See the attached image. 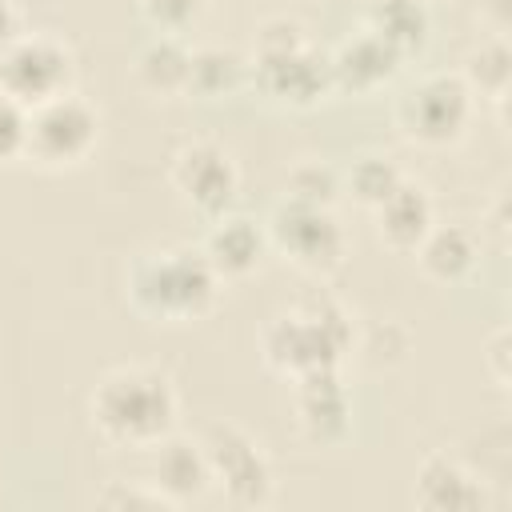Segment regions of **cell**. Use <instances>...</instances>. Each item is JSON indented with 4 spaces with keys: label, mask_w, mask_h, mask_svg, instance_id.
<instances>
[{
    "label": "cell",
    "mask_w": 512,
    "mask_h": 512,
    "mask_svg": "<svg viewBox=\"0 0 512 512\" xmlns=\"http://www.w3.org/2000/svg\"><path fill=\"white\" fill-rule=\"evenodd\" d=\"M504 356H508V328H496V332H492V340H488V364H492V376L500 380V388H508Z\"/></svg>",
    "instance_id": "obj_27"
},
{
    "label": "cell",
    "mask_w": 512,
    "mask_h": 512,
    "mask_svg": "<svg viewBox=\"0 0 512 512\" xmlns=\"http://www.w3.org/2000/svg\"><path fill=\"white\" fill-rule=\"evenodd\" d=\"M296 384V420L312 444H336L348 432L352 396L340 380V368H316L292 380Z\"/></svg>",
    "instance_id": "obj_11"
},
{
    "label": "cell",
    "mask_w": 512,
    "mask_h": 512,
    "mask_svg": "<svg viewBox=\"0 0 512 512\" xmlns=\"http://www.w3.org/2000/svg\"><path fill=\"white\" fill-rule=\"evenodd\" d=\"M400 180H404V172H400V164L392 156L368 152V156H356L352 168L344 172V192H352V200L372 212Z\"/></svg>",
    "instance_id": "obj_22"
},
{
    "label": "cell",
    "mask_w": 512,
    "mask_h": 512,
    "mask_svg": "<svg viewBox=\"0 0 512 512\" xmlns=\"http://www.w3.org/2000/svg\"><path fill=\"white\" fill-rule=\"evenodd\" d=\"M252 68L268 96L288 104H312L332 92L328 52L308 40V28L292 16H272L256 28Z\"/></svg>",
    "instance_id": "obj_4"
},
{
    "label": "cell",
    "mask_w": 512,
    "mask_h": 512,
    "mask_svg": "<svg viewBox=\"0 0 512 512\" xmlns=\"http://www.w3.org/2000/svg\"><path fill=\"white\" fill-rule=\"evenodd\" d=\"M480 8L488 12L492 32H504V24H508V0H480Z\"/></svg>",
    "instance_id": "obj_29"
},
{
    "label": "cell",
    "mask_w": 512,
    "mask_h": 512,
    "mask_svg": "<svg viewBox=\"0 0 512 512\" xmlns=\"http://www.w3.org/2000/svg\"><path fill=\"white\" fill-rule=\"evenodd\" d=\"M100 140V112L72 88L28 108V144L24 156L40 168H72Z\"/></svg>",
    "instance_id": "obj_8"
},
{
    "label": "cell",
    "mask_w": 512,
    "mask_h": 512,
    "mask_svg": "<svg viewBox=\"0 0 512 512\" xmlns=\"http://www.w3.org/2000/svg\"><path fill=\"white\" fill-rule=\"evenodd\" d=\"M24 28H20V8H16V0H0V52L20 36Z\"/></svg>",
    "instance_id": "obj_28"
},
{
    "label": "cell",
    "mask_w": 512,
    "mask_h": 512,
    "mask_svg": "<svg viewBox=\"0 0 512 512\" xmlns=\"http://www.w3.org/2000/svg\"><path fill=\"white\" fill-rule=\"evenodd\" d=\"M460 80L472 88V96H484V100H492V104H504V100H508V88H512V48H508L504 32L484 36V40L464 56Z\"/></svg>",
    "instance_id": "obj_20"
},
{
    "label": "cell",
    "mask_w": 512,
    "mask_h": 512,
    "mask_svg": "<svg viewBox=\"0 0 512 512\" xmlns=\"http://www.w3.org/2000/svg\"><path fill=\"white\" fill-rule=\"evenodd\" d=\"M364 28H372L384 44H392L408 60V56L424 52L432 20H428V4L424 0H368Z\"/></svg>",
    "instance_id": "obj_18"
},
{
    "label": "cell",
    "mask_w": 512,
    "mask_h": 512,
    "mask_svg": "<svg viewBox=\"0 0 512 512\" xmlns=\"http://www.w3.org/2000/svg\"><path fill=\"white\" fill-rule=\"evenodd\" d=\"M100 504H104V508H172L148 480H136V484L116 480L112 488L100 492Z\"/></svg>",
    "instance_id": "obj_26"
},
{
    "label": "cell",
    "mask_w": 512,
    "mask_h": 512,
    "mask_svg": "<svg viewBox=\"0 0 512 512\" xmlns=\"http://www.w3.org/2000/svg\"><path fill=\"white\" fill-rule=\"evenodd\" d=\"M220 276L200 252V244H172L140 252L128 268V300L140 316L160 324H188L212 312L220 296Z\"/></svg>",
    "instance_id": "obj_2"
},
{
    "label": "cell",
    "mask_w": 512,
    "mask_h": 512,
    "mask_svg": "<svg viewBox=\"0 0 512 512\" xmlns=\"http://www.w3.org/2000/svg\"><path fill=\"white\" fill-rule=\"evenodd\" d=\"M212 488L236 508H264L276 496V472L268 452L240 424L216 420L200 436Z\"/></svg>",
    "instance_id": "obj_5"
},
{
    "label": "cell",
    "mask_w": 512,
    "mask_h": 512,
    "mask_svg": "<svg viewBox=\"0 0 512 512\" xmlns=\"http://www.w3.org/2000/svg\"><path fill=\"white\" fill-rule=\"evenodd\" d=\"M188 68H192V48L184 44V36H164V32H156V36L136 52V80H140L148 92H160V96L188 92Z\"/></svg>",
    "instance_id": "obj_19"
},
{
    "label": "cell",
    "mask_w": 512,
    "mask_h": 512,
    "mask_svg": "<svg viewBox=\"0 0 512 512\" xmlns=\"http://www.w3.org/2000/svg\"><path fill=\"white\" fill-rule=\"evenodd\" d=\"M144 20L164 36H184L200 24L204 0H140Z\"/></svg>",
    "instance_id": "obj_24"
},
{
    "label": "cell",
    "mask_w": 512,
    "mask_h": 512,
    "mask_svg": "<svg viewBox=\"0 0 512 512\" xmlns=\"http://www.w3.org/2000/svg\"><path fill=\"white\" fill-rule=\"evenodd\" d=\"M168 180L180 192V200L188 208L204 212L208 220L228 212L236 204V192H240V168H236L232 152L220 140H208V136L184 140L172 152Z\"/></svg>",
    "instance_id": "obj_10"
},
{
    "label": "cell",
    "mask_w": 512,
    "mask_h": 512,
    "mask_svg": "<svg viewBox=\"0 0 512 512\" xmlns=\"http://www.w3.org/2000/svg\"><path fill=\"white\" fill-rule=\"evenodd\" d=\"M472 112H476V96L456 72H428L400 96L396 124L412 144L448 148L464 140Z\"/></svg>",
    "instance_id": "obj_6"
},
{
    "label": "cell",
    "mask_w": 512,
    "mask_h": 512,
    "mask_svg": "<svg viewBox=\"0 0 512 512\" xmlns=\"http://www.w3.org/2000/svg\"><path fill=\"white\" fill-rule=\"evenodd\" d=\"M328 64H332V88L364 96V92H376L380 84H388L400 72L404 56L392 44H384L372 28L360 24L352 36H344L328 52Z\"/></svg>",
    "instance_id": "obj_12"
},
{
    "label": "cell",
    "mask_w": 512,
    "mask_h": 512,
    "mask_svg": "<svg viewBox=\"0 0 512 512\" xmlns=\"http://www.w3.org/2000/svg\"><path fill=\"white\" fill-rule=\"evenodd\" d=\"M264 248H268L264 224L244 212H232V208L212 216V224L200 240V252L208 256V264L216 268L220 280H240V276L256 272V264L264 260Z\"/></svg>",
    "instance_id": "obj_13"
},
{
    "label": "cell",
    "mask_w": 512,
    "mask_h": 512,
    "mask_svg": "<svg viewBox=\"0 0 512 512\" xmlns=\"http://www.w3.org/2000/svg\"><path fill=\"white\" fill-rule=\"evenodd\" d=\"M352 352V316L328 292H312L276 312L264 328V360L280 376H304L316 368H340Z\"/></svg>",
    "instance_id": "obj_3"
},
{
    "label": "cell",
    "mask_w": 512,
    "mask_h": 512,
    "mask_svg": "<svg viewBox=\"0 0 512 512\" xmlns=\"http://www.w3.org/2000/svg\"><path fill=\"white\" fill-rule=\"evenodd\" d=\"M148 484L172 504H188V500H200L212 480H208V460H204V448L200 440L192 436H180V432H168L160 444H152V472H148Z\"/></svg>",
    "instance_id": "obj_14"
},
{
    "label": "cell",
    "mask_w": 512,
    "mask_h": 512,
    "mask_svg": "<svg viewBox=\"0 0 512 512\" xmlns=\"http://www.w3.org/2000/svg\"><path fill=\"white\" fill-rule=\"evenodd\" d=\"M88 416L100 440L116 448H152L176 432L180 396L168 372L148 364H120L100 376L88 396Z\"/></svg>",
    "instance_id": "obj_1"
},
{
    "label": "cell",
    "mask_w": 512,
    "mask_h": 512,
    "mask_svg": "<svg viewBox=\"0 0 512 512\" xmlns=\"http://www.w3.org/2000/svg\"><path fill=\"white\" fill-rule=\"evenodd\" d=\"M412 500L416 508H428V512H476L484 508V480L460 456L432 452L416 472Z\"/></svg>",
    "instance_id": "obj_15"
},
{
    "label": "cell",
    "mask_w": 512,
    "mask_h": 512,
    "mask_svg": "<svg viewBox=\"0 0 512 512\" xmlns=\"http://www.w3.org/2000/svg\"><path fill=\"white\" fill-rule=\"evenodd\" d=\"M376 216V236L396 248V252H416V244L428 236V228L436 224V204L428 196L424 184H412L408 176L372 208Z\"/></svg>",
    "instance_id": "obj_16"
},
{
    "label": "cell",
    "mask_w": 512,
    "mask_h": 512,
    "mask_svg": "<svg viewBox=\"0 0 512 512\" xmlns=\"http://www.w3.org/2000/svg\"><path fill=\"white\" fill-rule=\"evenodd\" d=\"M24 144H28V108L0 92V164L20 160Z\"/></svg>",
    "instance_id": "obj_25"
},
{
    "label": "cell",
    "mask_w": 512,
    "mask_h": 512,
    "mask_svg": "<svg viewBox=\"0 0 512 512\" xmlns=\"http://www.w3.org/2000/svg\"><path fill=\"white\" fill-rule=\"evenodd\" d=\"M344 192V180L332 164L324 160H304L288 172V200H300V204H320V208H332Z\"/></svg>",
    "instance_id": "obj_23"
},
{
    "label": "cell",
    "mask_w": 512,
    "mask_h": 512,
    "mask_svg": "<svg viewBox=\"0 0 512 512\" xmlns=\"http://www.w3.org/2000/svg\"><path fill=\"white\" fill-rule=\"evenodd\" d=\"M268 244L280 248L300 272L308 276H328L344 264L348 256V232L336 220L332 208L320 204H300V200H280L264 224Z\"/></svg>",
    "instance_id": "obj_7"
},
{
    "label": "cell",
    "mask_w": 512,
    "mask_h": 512,
    "mask_svg": "<svg viewBox=\"0 0 512 512\" xmlns=\"http://www.w3.org/2000/svg\"><path fill=\"white\" fill-rule=\"evenodd\" d=\"M416 260L428 280L456 284V280L472 276V268L480 264V240L464 224H432L428 236L416 244Z\"/></svg>",
    "instance_id": "obj_17"
},
{
    "label": "cell",
    "mask_w": 512,
    "mask_h": 512,
    "mask_svg": "<svg viewBox=\"0 0 512 512\" xmlns=\"http://www.w3.org/2000/svg\"><path fill=\"white\" fill-rule=\"evenodd\" d=\"M72 76H76V64L68 44L48 32H20L0 52V92L20 100L24 108H36L68 92Z\"/></svg>",
    "instance_id": "obj_9"
},
{
    "label": "cell",
    "mask_w": 512,
    "mask_h": 512,
    "mask_svg": "<svg viewBox=\"0 0 512 512\" xmlns=\"http://www.w3.org/2000/svg\"><path fill=\"white\" fill-rule=\"evenodd\" d=\"M244 76V56L220 44L192 48V68H188V92L196 96H224L240 84Z\"/></svg>",
    "instance_id": "obj_21"
}]
</instances>
